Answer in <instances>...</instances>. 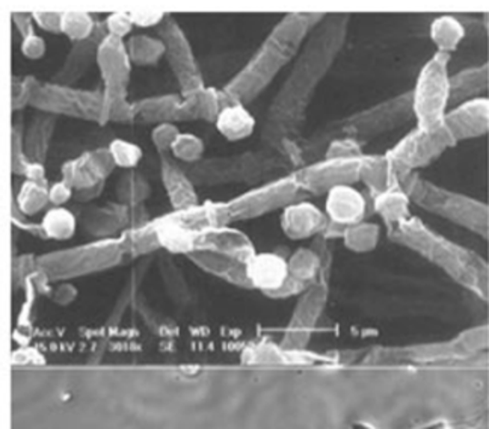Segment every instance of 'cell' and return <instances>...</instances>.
I'll return each mask as SVG.
<instances>
[{
    "mask_svg": "<svg viewBox=\"0 0 489 429\" xmlns=\"http://www.w3.org/2000/svg\"><path fill=\"white\" fill-rule=\"evenodd\" d=\"M88 155L94 170L97 171L100 179L106 180L112 175V171L115 170V162L109 148H97V150L88 152Z\"/></svg>",
    "mask_w": 489,
    "mask_h": 429,
    "instance_id": "obj_46",
    "label": "cell"
},
{
    "mask_svg": "<svg viewBox=\"0 0 489 429\" xmlns=\"http://www.w3.org/2000/svg\"><path fill=\"white\" fill-rule=\"evenodd\" d=\"M97 65L105 85L103 86L105 102L127 99L132 61L125 41L107 34L98 49Z\"/></svg>",
    "mask_w": 489,
    "mask_h": 429,
    "instance_id": "obj_16",
    "label": "cell"
},
{
    "mask_svg": "<svg viewBox=\"0 0 489 429\" xmlns=\"http://www.w3.org/2000/svg\"><path fill=\"white\" fill-rule=\"evenodd\" d=\"M157 239L162 248L171 253L189 254L198 237L210 228H215L210 205L191 207L185 211H174L153 221Z\"/></svg>",
    "mask_w": 489,
    "mask_h": 429,
    "instance_id": "obj_13",
    "label": "cell"
},
{
    "mask_svg": "<svg viewBox=\"0 0 489 429\" xmlns=\"http://www.w3.org/2000/svg\"><path fill=\"white\" fill-rule=\"evenodd\" d=\"M103 189H105V182L95 185V186H91V188L82 189V191H75V195H73V197L79 203L93 202L95 198L100 197Z\"/></svg>",
    "mask_w": 489,
    "mask_h": 429,
    "instance_id": "obj_53",
    "label": "cell"
},
{
    "mask_svg": "<svg viewBox=\"0 0 489 429\" xmlns=\"http://www.w3.org/2000/svg\"><path fill=\"white\" fill-rule=\"evenodd\" d=\"M50 202L49 188L47 184H35L26 180L20 188L17 195L18 211L31 216L45 209V205Z\"/></svg>",
    "mask_w": 489,
    "mask_h": 429,
    "instance_id": "obj_39",
    "label": "cell"
},
{
    "mask_svg": "<svg viewBox=\"0 0 489 429\" xmlns=\"http://www.w3.org/2000/svg\"><path fill=\"white\" fill-rule=\"evenodd\" d=\"M105 26H106V31L109 35L116 36V38H125L132 27H134V23H132V18H130L129 13H125V11H118V13H114L106 18L105 22Z\"/></svg>",
    "mask_w": 489,
    "mask_h": 429,
    "instance_id": "obj_47",
    "label": "cell"
},
{
    "mask_svg": "<svg viewBox=\"0 0 489 429\" xmlns=\"http://www.w3.org/2000/svg\"><path fill=\"white\" fill-rule=\"evenodd\" d=\"M444 125L454 144L481 138L489 130V100L482 97L458 105L445 114Z\"/></svg>",
    "mask_w": 489,
    "mask_h": 429,
    "instance_id": "obj_17",
    "label": "cell"
},
{
    "mask_svg": "<svg viewBox=\"0 0 489 429\" xmlns=\"http://www.w3.org/2000/svg\"><path fill=\"white\" fill-rule=\"evenodd\" d=\"M324 17L325 14L290 13L281 18L246 65L224 88L227 99L244 105L266 90L303 49L308 34Z\"/></svg>",
    "mask_w": 489,
    "mask_h": 429,
    "instance_id": "obj_2",
    "label": "cell"
},
{
    "mask_svg": "<svg viewBox=\"0 0 489 429\" xmlns=\"http://www.w3.org/2000/svg\"><path fill=\"white\" fill-rule=\"evenodd\" d=\"M363 156L325 157L324 161L303 166L294 177L301 193L304 191L314 195L328 194L338 186H354L360 182Z\"/></svg>",
    "mask_w": 489,
    "mask_h": 429,
    "instance_id": "obj_14",
    "label": "cell"
},
{
    "mask_svg": "<svg viewBox=\"0 0 489 429\" xmlns=\"http://www.w3.org/2000/svg\"><path fill=\"white\" fill-rule=\"evenodd\" d=\"M393 241L408 246L436 266L444 269L452 277L473 291L484 292L486 284V271L476 255L456 245L454 242L441 236L427 227L417 216H409L404 223L388 228Z\"/></svg>",
    "mask_w": 489,
    "mask_h": 429,
    "instance_id": "obj_3",
    "label": "cell"
},
{
    "mask_svg": "<svg viewBox=\"0 0 489 429\" xmlns=\"http://www.w3.org/2000/svg\"><path fill=\"white\" fill-rule=\"evenodd\" d=\"M255 255L253 242L232 227H215L203 233L187 257L209 274L237 286H249L246 266Z\"/></svg>",
    "mask_w": 489,
    "mask_h": 429,
    "instance_id": "obj_7",
    "label": "cell"
},
{
    "mask_svg": "<svg viewBox=\"0 0 489 429\" xmlns=\"http://www.w3.org/2000/svg\"><path fill=\"white\" fill-rule=\"evenodd\" d=\"M82 227L91 236L111 239L123 228L130 227V206L121 203H107L89 207L81 214Z\"/></svg>",
    "mask_w": 489,
    "mask_h": 429,
    "instance_id": "obj_22",
    "label": "cell"
},
{
    "mask_svg": "<svg viewBox=\"0 0 489 429\" xmlns=\"http://www.w3.org/2000/svg\"><path fill=\"white\" fill-rule=\"evenodd\" d=\"M287 262H289L290 277L303 286L316 277L317 273L321 271V254L313 248H299Z\"/></svg>",
    "mask_w": 489,
    "mask_h": 429,
    "instance_id": "obj_38",
    "label": "cell"
},
{
    "mask_svg": "<svg viewBox=\"0 0 489 429\" xmlns=\"http://www.w3.org/2000/svg\"><path fill=\"white\" fill-rule=\"evenodd\" d=\"M97 23H94L91 14L85 11H65L63 13L61 32L73 41H84L93 35Z\"/></svg>",
    "mask_w": 489,
    "mask_h": 429,
    "instance_id": "obj_40",
    "label": "cell"
},
{
    "mask_svg": "<svg viewBox=\"0 0 489 429\" xmlns=\"http://www.w3.org/2000/svg\"><path fill=\"white\" fill-rule=\"evenodd\" d=\"M381 236V227L378 224L363 223L347 227L343 233L342 239L349 250L356 253H367L376 248Z\"/></svg>",
    "mask_w": 489,
    "mask_h": 429,
    "instance_id": "obj_37",
    "label": "cell"
},
{
    "mask_svg": "<svg viewBox=\"0 0 489 429\" xmlns=\"http://www.w3.org/2000/svg\"><path fill=\"white\" fill-rule=\"evenodd\" d=\"M31 106L49 115L75 116L105 125V95L98 91L75 90L55 82H40Z\"/></svg>",
    "mask_w": 489,
    "mask_h": 429,
    "instance_id": "obj_11",
    "label": "cell"
},
{
    "mask_svg": "<svg viewBox=\"0 0 489 429\" xmlns=\"http://www.w3.org/2000/svg\"><path fill=\"white\" fill-rule=\"evenodd\" d=\"M120 239L123 241L125 253H129V254H145V253L161 248L153 221L143 224V225L127 228Z\"/></svg>",
    "mask_w": 489,
    "mask_h": 429,
    "instance_id": "obj_35",
    "label": "cell"
},
{
    "mask_svg": "<svg viewBox=\"0 0 489 429\" xmlns=\"http://www.w3.org/2000/svg\"><path fill=\"white\" fill-rule=\"evenodd\" d=\"M465 36V26L456 18L443 15L432 22L431 40L440 54L450 55Z\"/></svg>",
    "mask_w": 489,
    "mask_h": 429,
    "instance_id": "obj_31",
    "label": "cell"
},
{
    "mask_svg": "<svg viewBox=\"0 0 489 429\" xmlns=\"http://www.w3.org/2000/svg\"><path fill=\"white\" fill-rule=\"evenodd\" d=\"M22 52L26 58L29 59H40L45 56V43L41 36L36 34L23 38L22 41Z\"/></svg>",
    "mask_w": 489,
    "mask_h": 429,
    "instance_id": "obj_50",
    "label": "cell"
},
{
    "mask_svg": "<svg viewBox=\"0 0 489 429\" xmlns=\"http://www.w3.org/2000/svg\"><path fill=\"white\" fill-rule=\"evenodd\" d=\"M150 194H152V188L147 180L135 171H127L125 175H121L114 189L116 202L125 206L143 205L150 197Z\"/></svg>",
    "mask_w": 489,
    "mask_h": 429,
    "instance_id": "obj_32",
    "label": "cell"
},
{
    "mask_svg": "<svg viewBox=\"0 0 489 429\" xmlns=\"http://www.w3.org/2000/svg\"><path fill=\"white\" fill-rule=\"evenodd\" d=\"M301 194L294 175L278 177L258 188L233 198L227 203H209L215 227H227L228 224L258 218L281 207H287Z\"/></svg>",
    "mask_w": 489,
    "mask_h": 429,
    "instance_id": "obj_8",
    "label": "cell"
},
{
    "mask_svg": "<svg viewBox=\"0 0 489 429\" xmlns=\"http://www.w3.org/2000/svg\"><path fill=\"white\" fill-rule=\"evenodd\" d=\"M232 102L224 95V91L205 86L195 95L185 97L178 106L175 121L205 120L216 121L224 106Z\"/></svg>",
    "mask_w": 489,
    "mask_h": 429,
    "instance_id": "obj_25",
    "label": "cell"
},
{
    "mask_svg": "<svg viewBox=\"0 0 489 429\" xmlns=\"http://www.w3.org/2000/svg\"><path fill=\"white\" fill-rule=\"evenodd\" d=\"M325 286L324 283H317L299 301L294 310V318L290 322L289 331L285 335V342L292 344H301L308 339V331L312 330L314 322L321 314L322 307L325 303Z\"/></svg>",
    "mask_w": 489,
    "mask_h": 429,
    "instance_id": "obj_23",
    "label": "cell"
},
{
    "mask_svg": "<svg viewBox=\"0 0 489 429\" xmlns=\"http://www.w3.org/2000/svg\"><path fill=\"white\" fill-rule=\"evenodd\" d=\"M32 17L36 25L47 32H61V22H63V13H50V11H34Z\"/></svg>",
    "mask_w": 489,
    "mask_h": 429,
    "instance_id": "obj_48",
    "label": "cell"
},
{
    "mask_svg": "<svg viewBox=\"0 0 489 429\" xmlns=\"http://www.w3.org/2000/svg\"><path fill=\"white\" fill-rule=\"evenodd\" d=\"M40 82L35 77H25V79H15L13 81V95H11V104L13 111H18L23 107L31 105L32 97L35 95L36 86Z\"/></svg>",
    "mask_w": 489,
    "mask_h": 429,
    "instance_id": "obj_44",
    "label": "cell"
},
{
    "mask_svg": "<svg viewBox=\"0 0 489 429\" xmlns=\"http://www.w3.org/2000/svg\"><path fill=\"white\" fill-rule=\"evenodd\" d=\"M13 20L15 23V26L18 27V31L22 34L23 38H26V36L34 34V26H32L34 17H32V14L14 13Z\"/></svg>",
    "mask_w": 489,
    "mask_h": 429,
    "instance_id": "obj_52",
    "label": "cell"
},
{
    "mask_svg": "<svg viewBox=\"0 0 489 429\" xmlns=\"http://www.w3.org/2000/svg\"><path fill=\"white\" fill-rule=\"evenodd\" d=\"M161 40L165 45V58L168 59L173 68L183 99L195 95L196 91L205 88V82L201 76L200 67L196 64L195 55L192 52L187 36L182 27L173 17H166L162 25Z\"/></svg>",
    "mask_w": 489,
    "mask_h": 429,
    "instance_id": "obj_15",
    "label": "cell"
},
{
    "mask_svg": "<svg viewBox=\"0 0 489 429\" xmlns=\"http://www.w3.org/2000/svg\"><path fill=\"white\" fill-rule=\"evenodd\" d=\"M107 31L105 23H97L93 35L84 41H77L73 45L64 61V65L54 76L55 84L72 86L76 84L85 73L88 72L93 63H97L98 49L103 40L106 38Z\"/></svg>",
    "mask_w": 489,
    "mask_h": 429,
    "instance_id": "obj_19",
    "label": "cell"
},
{
    "mask_svg": "<svg viewBox=\"0 0 489 429\" xmlns=\"http://www.w3.org/2000/svg\"><path fill=\"white\" fill-rule=\"evenodd\" d=\"M178 95H166L135 102L136 118L150 125H164L177 118L178 106L182 104Z\"/></svg>",
    "mask_w": 489,
    "mask_h": 429,
    "instance_id": "obj_30",
    "label": "cell"
},
{
    "mask_svg": "<svg viewBox=\"0 0 489 429\" xmlns=\"http://www.w3.org/2000/svg\"><path fill=\"white\" fill-rule=\"evenodd\" d=\"M54 115H38L32 120L31 125L25 130V152L31 162L45 164L49 155L50 143L55 132Z\"/></svg>",
    "mask_w": 489,
    "mask_h": 429,
    "instance_id": "obj_27",
    "label": "cell"
},
{
    "mask_svg": "<svg viewBox=\"0 0 489 429\" xmlns=\"http://www.w3.org/2000/svg\"><path fill=\"white\" fill-rule=\"evenodd\" d=\"M161 155L162 182L174 211H185L198 206L195 185L192 184L186 173L180 170L165 153Z\"/></svg>",
    "mask_w": 489,
    "mask_h": 429,
    "instance_id": "obj_24",
    "label": "cell"
},
{
    "mask_svg": "<svg viewBox=\"0 0 489 429\" xmlns=\"http://www.w3.org/2000/svg\"><path fill=\"white\" fill-rule=\"evenodd\" d=\"M411 118H414L413 95L408 91L344 116L342 120L334 121L322 132L314 135L313 145L319 147L326 144L328 147L329 144L338 139H347L363 145L370 139L399 129Z\"/></svg>",
    "mask_w": 489,
    "mask_h": 429,
    "instance_id": "obj_6",
    "label": "cell"
},
{
    "mask_svg": "<svg viewBox=\"0 0 489 429\" xmlns=\"http://www.w3.org/2000/svg\"><path fill=\"white\" fill-rule=\"evenodd\" d=\"M169 152L173 153L174 156L180 161L192 165V164L201 161V156L205 153V144L196 135L180 134Z\"/></svg>",
    "mask_w": 489,
    "mask_h": 429,
    "instance_id": "obj_41",
    "label": "cell"
},
{
    "mask_svg": "<svg viewBox=\"0 0 489 429\" xmlns=\"http://www.w3.org/2000/svg\"><path fill=\"white\" fill-rule=\"evenodd\" d=\"M367 202L354 186H338L326 194L325 214L329 223L347 228L364 221Z\"/></svg>",
    "mask_w": 489,
    "mask_h": 429,
    "instance_id": "obj_21",
    "label": "cell"
},
{
    "mask_svg": "<svg viewBox=\"0 0 489 429\" xmlns=\"http://www.w3.org/2000/svg\"><path fill=\"white\" fill-rule=\"evenodd\" d=\"M360 182L374 194V197L393 188L397 182V175L387 156H363Z\"/></svg>",
    "mask_w": 489,
    "mask_h": 429,
    "instance_id": "obj_28",
    "label": "cell"
},
{
    "mask_svg": "<svg viewBox=\"0 0 489 429\" xmlns=\"http://www.w3.org/2000/svg\"><path fill=\"white\" fill-rule=\"evenodd\" d=\"M178 136H180V130L173 123H164V125H156L152 132L153 144L156 145L157 150L161 153L171 150Z\"/></svg>",
    "mask_w": 489,
    "mask_h": 429,
    "instance_id": "obj_45",
    "label": "cell"
},
{
    "mask_svg": "<svg viewBox=\"0 0 489 429\" xmlns=\"http://www.w3.org/2000/svg\"><path fill=\"white\" fill-rule=\"evenodd\" d=\"M454 145V138L444 125L435 130H422L415 127L385 156L396 171V175H401L415 173L418 168H424Z\"/></svg>",
    "mask_w": 489,
    "mask_h": 429,
    "instance_id": "obj_12",
    "label": "cell"
},
{
    "mask_svg": "<svg viewBox=\"0 0 489 429\" xmlns=\"http://www.w3.org/2000/svg\"><path fill=\"white\" fill-rule=\"evenodd\" d=\"M25 175H26V180H29V182H35V184H47V182H45V164L31 162V164L27 165Z\"/></svg>",
    "mask_w": 489,
    "mask_h": 429,
    "instance_id": "obj_54",
    "label": "cell"
},
{
    "mask_svg": "<svg viewBox=\"0 0 489 429\" xmlns=\"http://www.w3.org/2000/svg\"><path fill=\"white\" fill-rule=\"evenodd\" d=\"M75 195V191H73L72 186L67 184V182H58L55 184L54 186L49 188V197L50 203H54L55 207H61L63 205L70 200V198Z\"/></svg>",
    "mask_w": 489,
    "mask_h": 429,
    "instance_id": "obj_51",
    "label": "cell"
},
{
    "mask_svg": "<svg viewBox=\"0 0 489 429\" xmlns=\"http://www.w3.org/2000/svg\"><path fill=\"white\" fill-rule=\"evenodd\" d=\"M246 277L249 286L269 296H280L290 282L289 262L275 253H255L246 266Z\"/></svg>",
    "mask_w": 489,
    "mask_h": 429,
    "instance_id": "obj_18",
    "label": "cell"
},
{
    "mask_svg": "<svg viewBox=\"0 0 489 429\" xmlns=\"http://www.w3.org/2000/svg\"><path fill=\"white\" fill-rule=\"evenodd\" d=\"M326 214L308 202H294L284 207L281 214V228L285 236L301 241L308 237L321 236L328 227Z\"/></svg>",
    "mask_w": 489,
    "mask_h": 429,
    "instance_id": "obj_20",
    "label": "cell"
},
{
    "mask_svg": "<svg viewBox=\"0 0 489 429\" xmlns=\"http://www.w3.org/2000/svg\"><path fill=\"white\" fill-rule=\"evenodd\" d=\"M63 180L72 186L73 191H82L105 182L100 179L97 171L94 170L88 152L64 164Z\"/></svg>",
    "mask_w": 489,
    "mask_h": 429,
    "instance_id": "obj_33",
    "label": "cell"
},
{
    "mask_svg": "<svg viewBox=\"0 0 489 429\" xmlns=\"http://www.w3.org/2000/svg\"><path fill=\"white\" fill-rule=\"evenodd\" d=\"M215 123L219 134L228 141L248 138L255 129V118L241 102H228Z\"/></svg>",
    "mask_w": 489,
    "mask_h": 429,
    "instance_id": "obj_26",
    "label": "cell"
},
{
    "mask_svg": "<svg viewBox=\"0 0 489 429\" xmlns=\"http://www.w3.org/2000/svg\"><path fill=\"white\" fill-rule=\"evenodd\" d=\"M127 54L132 64L148 67L159 63L165 56V45L162 40L148 35H135L127 41Z\"/></svg>",
    "mask_w": 489,
    "mask_h": 429,
    "instance_id": "obj_34",
    "label": "cell"
},
{
    "mask_svg": "<svg viewBox=\"0 0 489 429\" xmlns=\"http://www.w3.org/2000/svg\"><path fill=\"white\" fill-rule=\"evenodd\" d=\"M450 55L436 52L418 75L413 95L414 120L418 129L435 130L444 125L450 104Z\"/></svg>",
    "mask_w": 489,
    "mask_h": 429,
    "instance_id": "obj_10",
    "label": "cell"
},
{
    "mask_svg": "<svg viewBox=\"0 0 489 429\" xmlns=\"http://www.w3.org/2000/svg\"><path fill=\"white\" fill-rule=\"evenodd\" d=\"M409 200L423 211L456 224L489 241V203L441 188L415 173L397 175Z\"/></svg>",
    "mask_w": 489,
    "mask_h": 429,
    "instance_id": "obj_5",
    "label": "cell"
},
{
    "mask_svg": "<svg viewBox=\"0 0 489 429\" xmlns=\"http://www.w3.org/2000/svg\"><path fill=\"white\" fill-rule=\"evenodd\" d=\"M41 227L45 230L47 239L65 241L76 232V216L64 207H54L45 214Z\"/></svg>",
    "mask_w": 489,
    "mask_h": 429,
    "instance_id": "obj_36",
    "label": "cell"
},
{
    "mask_svg": "<svg viewBox=\"0 0 489 429\" xmlns=\"http://www.w3.org/2000/svg\"><path fill=\"white\" fill-rule=\"evenodd\" d=\"M125 254L121 239H103L88 245L43 255L36 260V271H40L47 280L79 277L115 266Z\"/></svg>",
    "mask_w": 489,
    "mask_h": 429,
    "instance_id": "obj_9",
    "label": "cell"
},
{
    "mask_svg": "<svg viewBox=\"0 0 489 429\" xmlns=\"http://www.w3.org/2000/svg\"><path fill=\"white\" fill-rule=\"evenodd\" d=\"M31 161L27 159L25 152V130L22 123L13 125L11 132V170L13 175H23L26 173L27 165Z\"/></svg>",
    "mask_w": 489,
    "mask_h": 429,
    "instance_id": "obj_43",
    "label": "cell"
},
{
    "mask_svg": "<svg viewBox=\"0 0 489 429\" xmlns=\"http://www.w3.org/2000/svg\"><path fill=\"white\" fill-rule=\"evenodd\" d=\"M409 206L411 200L408 194L399 184L376 195L374 202V211L381 216L387 228L394 227L408 219L411 216Z\"/></svg>",
    "mask_w": 489,
    "mask_h": 429,
    "instance_id": "obj_29",
    "label": "cell"
},
{
    "mask_svg": "<svg viewBox=\"0 0 489 429\" xmlns=\"http://www.w3.org/2000/svg\"><path fill=\"white\" fill-rule=\"evenodd\" d=\"M349 22V14H325L304 43L292 72L267 111L262 130L267 147L280 150L284 156L296 147L294 136L305 120L317 86L325 79L344 45Z\"/></svg>",
    "mask_w": 489,
    "mask_h": 429,
    "instance_id": "obj_1",
    "label": "cell"
},
{
    "mask_svg": "<svg viewBox=\"0 0 489 429\" xmlns=\"http://www.w3.org/2000/svg\"><path fill=\"white\" fill-rule=\"evenodd\" d=\"M129 14L134 26L139 27L156 26L159 23H164L165 18H166V14L164 11H156V9H153V11H132Z\"/></svg>",
    "mask_w": 489,
    "mask_h": 429,
    "instance_id": "obj_49",
    "label": "cell"
},
{
    "mask_svg": "<svg viewBox=\"0 0 489 429\" xmlns=\"http://www.w3.org/2000/svg\"><path fill=\"white\" fill-rule=\"evenodd\" d=\"M75 296H76V289L70 284H61L54 292V300L59 304H68L70 301L75 300Z\"/></svg>",
    "mask_w": 489,
    "mask_h": 429,
    "instance_id": "obj_55",
    "label": "cell"
},
{
    "mask_svg": "<svg viewBox=\"0 0 489 429\" xmlns=\"http://www.w3.org/2000/svg\"><path fill=\"white\" fill-rule=\"evenodd\" d=\"M109 152L114 157L115 165L125 170H132L143 159V148L125 139H114L109 145Z\"/></svg>",
    "mask_w": 489,
    "mask_h": 429,
    "instance_id": "obj_42",
    "label": "cell"
},
{
    "mask_svg": "<svg viewBox=\"0 0 489 429\" xmlns=\"http://www.w3.org/2000/svg\"><path fill=\"white\" fill-rule=\"evenodd\" d=\"M289 165L294 164L280 150L266 147L195 162L187 168L186 175L195 186L216 188L224 185L260 184Z\"/></svg>",
    "mask_w": 489,
    "mask_h": 429,
    "instance_id": "obj_4",
    "label": "cell"
}]
</instances>
